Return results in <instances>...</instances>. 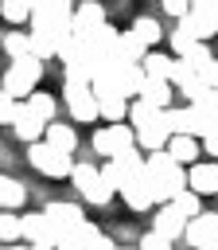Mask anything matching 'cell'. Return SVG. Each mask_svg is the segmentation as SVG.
Segmentation results:
<instances>
[{"label": "cell", "instance_id": "33", "mask_svg": "<svg viewBox=\"0 0 218 250\" xmlns=\"http://www.w3.org/2000/svg\"><path fill=\"white\" fill-rule=\"evenodd\" d=\"M19 105H23L19 98H4V102H0V121H4V125H12V121H16V113H19Z\"/></svg>", "mask_w": 218, "mask_h": 250}, {"label": "cell", "instance_id": "37", "mask_svg": "<svg viewBox=\"0 0 218 250\" xmlns=\"http://www.w3.org/2000/svg\"><path fill=\"white\" fill-rule=\"evenodd\" d=\"M202 152H206V156H218V121H214L210 133L202 137Z\"/></svg>", "mask_w": 218, "mask_h": 250}, {"label": "cell", "instance_id": "6", "mask_svg": "<svg viewBox=\"0 0 218 250\" xmlns=\"http://www.w3.org/2000/svg\"><path fill=\"white\" fill-rule=\"evenodd\" d=\"M58 59H62V82H93V55L86 51L82 39H70L58 51Z\"/></svg>", "mask_w": 218, "mask_h": 250}, {"label": "cell", "instance_id": "12", "mask_svg": "<svg viewBox=\"0 0 218 250\" xmlns=\"http://www.w3.org/2000/svg\"><path fill=\"white\" fill-rule=\"evenodd\" d=\"M183 238H187L195 250L218 242V211H202V215H195V219L187 223V234H183Z\"/></svg>", "mask_w": 218, "mask_h": 250}, {"label": "cell", "instance_id": "19", "mask_svg": "<svg viewBox=\"0 0 218 250\" xmlns=\"http://www.w3.org/2000/svg\"><path fill=\"white\" fill-rule=\"evenodd\" d=\"M117 78H121V94L125 98H140V90H144V82H148V70H144V62H121V70H117Z\"/></svg>", "mask_w": 218, "mask_h": 250}, {"label": "cell", "instance_id": "36", "mask_svg": "<svg viewBox=\"0 0 218 250\" xmlns=\"http://www.w3.org/2000/svg\"><path fill=\"white\" fill-rule=\"evenodd\" d=\"M187 59H191V62H195V66H202V62H206V59H214V51H210V47H206V43H195V47H191V55H187Z\"/></svg>", "mask_w": 218, "mask_h": 250}, {"label": "cell", "instance_id": "16", "mask_svg": "<svg viewBox=\"0 0 218 250\" xmlns=\"http://www.w3.org/2000/svg\"><path fill=\"white\" fill-rule=\"evenodd\" d=\"M195 43H202V39H199V23H195V16L187 12V16H179L175 27H171V51H175V55H191Z\"/></svg>", "mask_w": 218, "mask_h": 250}, {"label": "cell", "instance_id": "5", "mask_svg": "<svg viewBox=\"0 0 218 250\" xmlns=\"http://www.w3.org/2000/svg\"><path fill=\"white\" fill-rule=\"evenodd\" d=\"M128 148H136V129H132V125L109 121V125H101V129L93 133V152H97V156H121V152H128Z\"/></svg>", "mask_w": 218, "mask_h": 250}, {"label": "cell", "instance_id": "15", "mask_svg": "<svg viewBox=\"0 0 218 250\" xmlns=\"http://www.w3.org/2000/svg\"><path fill=\"white\" fill-rule=\"evenodd\" d=\"M187 184H191L199 195H218V160H199V164H191Z\"/></svg>", "mask_w": 218, "mask_h": 250}, {"label": "cell", "instance_id": "2", "mask_svg": "<svg viewBox=\"0 0 218 250\" xmlns=\"http://www.w3.org/2000/svg\"><path fill=\"white\" fill-rule=\"evenodd\" d=\"M43 78V59L39 55H23V59H12L8 74H4V98H31L35 86Z\"/></svg>", "mask_w": 218, "mask_h": 250}, {"label": "cell", "instance_id": "42", "mask_svg": "<svg viewBox=\"0 0 218 250\" xmlns=\"http://www.w3.org/2000/svg\"><path fill=\"white\" fill-rule=\"evenodd\" d=\"M202 250H218V242H210V246H202Z\"/></svg>", "mask_w": 218, "mask_h": 250}, {"label": "cell", "instance_id": "17", "mask_svg": "<svg viewBox=\"0 0 218 250\" xmlns=\"http://www.w3.org/2000/svg\"><path fill=\"white\" fill-rule=\"evenodd\" d=\"M167 141H171V125H167V113H160V121H152V125L136 129V145H140L144 152L167 148Z\"/></svg>", "mask_w": 218, "mask_h": 250}, {"label": "cell", "instance_id": "23", "mask_svg": "<svg viewBox=\"0 0 218 250\" xmlns=\"http://www.w3.org/2000/svg\"><path fill=\"white\" fill-rule=\"evenodd\" d=\"M97 105H101V117L105 121H125L128 117V98L125 94H101Z\"/></svg>", "mask_w": 218, "mask_h": 250}, {"label": "cell", "instance_id": "35", "mask_svg": "<svg viewBox=\"0 0 218 250\" xmlns=\"http://www.w3.org/2000/svg\"><path fill=\"white\" fill-rule=\"evenodd\" d=\"M191 4H195V0H164V12L179 20V16H187V12H191Z\"/></svg>", "mask_w": 218, "mask_h": 250}, {"label": "cell", "instance_id": "29", "mask_svg": "<svg viewBox=\"0 0 218 250\" xmlns=\"http://www.w3.org/2000/svg\"><path fill=\"white\" fill-rule=\"evenodd\" d=\"M0 238H4V242H23V215L4 211V219H0Z\"/></svg>", "mask_w": 218, "mask_h": 250}, {"label": "cell", "instance_id": "7", "mask_svg": "<svg viewBox=\"0 0 218 250\" xmlns=\"http://www.w3.org/2000/svg\"><path fill=\"white\" fill-rule=\"evenodd\" d=\"M66 109L74 121H97L101 117V105H97V90L93 82H66Z\"/></svg>", "mask_w": 218, "mask_h": 250}, {"label": "cell", "instance_id": "24", "mask_svg": "<svg viewBox=\"0 0 218 250\" xmlns=\"http://www.w3.org/2000/svg\"><path fill=\"white\" fill-rule=\"evenodd\" d=\"M47 145L74 152V148H78V133H74V125H58V121H51V125H47Z\"/></svg>", "mask_w": 218, "mask_h": 250}, {"label": "cell", "instance_id": "39", "mask_svg": "<svg viewBox=\"0 0 218 250\" xmlns=\"http://www.w3.org/2000/svg\"><path fill=\"white\" fill-rule=\"evenodd\" d=\"M58 250H82V246H78L74 238H62V242H58Z\"/></svg>", "mask_w": 218, "mask_h": 250}, {"label": "cell", "instance_id": "4", "mask_svg": "<svg viewBox=\"0 0 218 250\" xmlns=\"http://www.w3.org/2000/svg\"><path fill=\"white\" fill-rule=\"evenodd\" d=\"M70 180H74V188L82 191V199L93 203V207H105V203L113 199V191H117L93 164H74V176H70Z\"/></svg>", "mask_w": 218, "mask_h": 250}, {"label": "cell", "instance_id": "30", "mask_svg": "<svg viewBox=\"0 0 218 250\" xmlns=\"http://www.w3.org/2000/svg\"><path fill=\"white\" fill-rule=\"evenodd\" d=\"M132 31L152 47V43H160V20H152V16H140L136 23H132Z\"/></svg>", "mask_w": 218, "mask_h": 250}, {"label": "cell", "instance_id": "27", "mask_svg": "<svg viewBox=\"0 0 218 250\" xmlns=\"http://www.w3.org/2000/svg\"><path fill=\"white\" fill-rule=\"evenodd\" d=\"M4 51H8V59L31 55V31H4Z\"/></svg>", "mask_w": 218, "mask_h": 250}, {"label": "cell", "instance_id": "28", "mask_svg": "<svg viewBox=\"0 0 218 250\" xmlns=\"http://www.w3.org/2000/svg\"><path fill=\"white\" fill-rule=\"evenodd\" d=\"M27 105H31V109H35L47 125H51V121H54V113H58V102H54L51 94H43V90H35V94L27 98Z\"/></svg>", "mask_w": 218, "mask_h": 250}, {"label": "cell", "instance_id": "26", "mask_svg": "<svg viewBox=\"0 0 218 250\" xmlns=\"http://www.w3.org/2000/svg\"><path fill=\"white\" fill-rule=\"evenodd\" d=\"M144 70H148V78H171L175 59L164 55V51H148V55H144Z\"/></svg>", "mask_w": 218, "mask_h": 250}, {"label": "cell", "instance_id": "8", "mask_svg": "<svg viewBox=\"0 0 218 250\" xmlns=\"http://www.w3.org/2000/svg\"><path fill=\"white\" fill-rule=\"evenodd\" d=\"M43 211H47V219H51V227H54L58 242H62V238H70V234L86 223V215H82V207H78V203H62V199H58V203H47Z\"/></svg>", "mask_w": 218, "mask_h": 250}, {"label": "cell", "instance_id": "14", "mask_svg": "<svg viewBox=\"0 0 218 250\" xmlns=\"http://www.w3.org/2000/svg\"><path fill=\"white\" fill-rule=\"evenodd\" d=\"M187 215L179 211V203H160V215H156V223H152V230H160V234H167V238H183L187 234Z\"/></svg>", "mask_w": 218, "mask_h": 250}, {"label": "cell", "instance_id": "1", "mask_svg": "<svg viewBox=\"0 0 218 250\" xmlns=\"http://www.w3.org/2000/svg\"><path fill=\"white\" fill-rule=\"evenodd\" d=\"M148 180H152V188H156V199H160V203H171L179 191H187V188H191V184H187L183 164H179L167 148L148 152Z\"/></svg>", "mask_w": 218, "mask_h": 250}, {"label": "cell", "instance_id": "10", "mask_svg": "<svg viewBox=\"0 0 218 250\" xmlns=\"http://www.w3.org/2000/svg\"><path fill=\"white\" fill-rule=\"evenodd\" d=\"M121 195H125V203H128V211H152L160 199H156V188H152V180H148V168L136 176V180H128L125 188H121Z\"/></svg>", "mask_w": 218, "mask_h": 250}, {"label": "cell", "instance_id": "3", "mask_svg": "<svg viewBox=\"0 0 218 250\" xmlns=\"http://www.w3.org/2000/svg\"><path fill=\"white\" fill-rule=\"evenodd\" d=\"M27 160H31L35 172H43V176H51V180L74 176V160H70V152H66V148H54V145H47V141H35L31 152H27Z\"/></svg>", "mask_w": 218, "mask_h": 250}, {"label": "cell", "instance_id": "34", "mask_svg": "<svg viewBox=\"0 0 218 250\" xmlns=\"http://www.w3.org/2000/svg\"><path fill=\"white\" fill-rule=\"evenodd\" d=\"M199 78H202V82L214 90V86H218V59H206V62L199 66Z\"/></svg>", "mask_w": 218, "mask_h": 250}, {"label": "cell", "instance_id": "18", "mask_svg": "<svg viewBox=\"0 0 218 250\" xmlns=\"http://www.w3.org/2000/svg\"><path fill=\"white\" fill-rule=\"evenodd\" d=\"M167 152H171L179 164H199V156H202V137H191V133H171Z\"/></svg>", "mask_w": 218, "mask_h": 250}, {"label": "cell", "instance_id": "32", "mask_svg": "<svg viewBox=\"0 0 218 250\" xmlns=\"http://www.w3.org/2000/svg\"><path fill=\"white\" fill-rule=\"evenodd\" d=\"M171 242H175V238H167V234H160V230H148V234L140 238V250H171Z\"/></svg>", "mask_w": 218, "mask_h": 250}, {"label": "cell", "instance_id": "44", "mask_svg": "<svg viewBox=\"0 0 218 250\" xmlns=\"http://www.w3.org/2000/svg\"><path fill=\"white\" fill-rule=\"evenodd\" d=\"M132 250H140V246H132Z\"/></svg>", "mask_w": 218, "mask_h": 250}, {"label": "cell", "instance_id": "40", "mask_svg": "<svg viewBox=\"0 0 218 250\" xmlns=\"http://www.w3.org/2000/svg\"><path fill=\"white\" fill-rule=\"evenodd\" d=\"M4 250H27V242L19 246V242H4Z\"/></svg>", "mask_w": 218, "mask_h": 250}, {"label": "cell", "instance_id": "38", "mask_svg": "<svg viewBox=\"0 0 218 250\" xmlns=\"http://www.w3.org/2000/svg\"><path fill=\"white\" fill-rule=\"evenodd\" d=\"M101 176H105V180H109V184H113V188L121 191V180H117V168H113V160H109V164L101 168Z\"/></svg>", "mask_w": 218, "mask_h": 250}, {"label": "cell", "instance_id": "43", "mask_svg": "<svg viewBox=\"0 0 218 250\" xmlns=\"http://www.w3.org/2000/svg\"><path fill=\"white\" fill-rule=\"evenodd\" d=\"M214 98H218V86H214Z\"/></svg>", "mask_w": 218, "mask_h": 250}, {"label": "cell", "instance_id": "21", "mask_svg": "<svg viewBox=\"0 0 218 250\" xmlns=\"http://www.w3.org/2000/svg\"><path fill=\"white\" fill-rule=\"evenodd\" d=\"M160 105H152V102H144V98H136L132 105H128V125L132 129H144V125H152V121H160Z\"/></svg>", "mask_w": 218, "mask_h": 250}, {"label": "cell", "instance_id": "13", "mask_svg": "<svg viewBox=\"0 0 218 250\" xmlns=\"http://www.w3.org/2000/svg\"><path fill=\"white\" fill-rule=\"evenodd\" d=\"M12 129H16V137H19V141H27V145H35L39 137H47V121L27 105V98H23V105H19L16 121H12Z\"/></svg>", "mask_w": 218, "mask_h": 250}, {"label": "cell", "instance_id": "22", "mask_svg": "<svg viewBox=\"0 0 218 250\" xmlns=\"http://www.w3.org/2000/svg\"><path fill=\"white\" fill-rule=\"evenodd\" d=\"M152 47L128 27V31H121V59H128V62H144V55H148Z\"/></svg>", "mask_w": 218, "mask_h": 250}, {"label": "cell", "instance_id": "31", "mask_svg": "<svg viewBox=\"0 0 218 250\" xmlns=\"http://www.w3.org/2000/svg\"><path fill=\"white\" fill-rule=\"evenodd\" d=\"M171 203H179V211L187 215V219H195V215H202V203H199V191L195 188H187V191H179Z\"/></svg>", "mask_w": 218, "mask_h": 250}, {"label": "cell", "instance_id": "11", "mask_svg": "<svg viewBox=\"0 0 218 250\" xmlns=\"http://www.w3.org/2000/svg\"><path fill=\"white\" fill-rule=\"evenodd\" d=\"M101 23H105V8H101L97 0H82V4L74 8V39L86 43Z\"/></svg>", "mask_w": 218, "mask_h": 250}, {"label": "cell", "instance_id": "41", "mask_svg": "<svg viewBox=\"0 0 218 250\" xmlns=\"http://www.w3.org/2000/svg\"><path fill=\"white\" fill-rule=\"evenodd\" d=\"M27 250H58V246H31V242H27Z\"/></svg>", "mask_w": 218, "mask_h": 250}, {"label": "cell", "instance_id": "20", "mask_svg": "<svg viewBox=\"0 0 218 250\" xmlns=\"http://www.w3.org/2000/svg\"><path fill=\"white\" fill-rule=\"evenodd\" d=\"M171 94H179L171 78H148L144 90H140V98L152 102V105H160V109H171Z\"/></svg>", "mask_w": 218, "mask_h": 250}, {"label": "cell", "instance_id": "25", "mask_svg": "<svg viewBox=\"0 0 218 250\" xmlns=\"http://www.w3.org/2000/svg\"><path fill=\"white\" fill-rule=\"evenodd\" d=\"M23 199H27V188H23L19 180L4 176V180H0V203H4V211H16V207H23Z\"/></svg>", "mask_w": 218, "mask_h": 250}, {"label": "cell", "instance_id": "9", "mask_svg": "<svg viewBox=\"0 0 218 250\" xmlns=\"http://www.w3.org/2000/svg\"><path fill=\"white\" fill-rule=\"evenodd\" d=\"M86 51L93 55V66L105 62V59H117V55H121V31L109 27V23H101V27L86 39Z\"/></svg>", "mask_w": 218, "mask_h": 250}]
</instances>
